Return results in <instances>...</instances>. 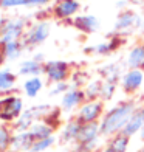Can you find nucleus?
I'll use <instances>...</instances> for the list:
<instances>
[{
	"instance_id": "9b49d317",
	"label": "nucleus",
	"mask_w": 144,
	"mask_h": 152,
	"mask_svg": "<svg viewBox=\"0 0 144 152\" xmlns=\"http://www.w3.org/2000/svg\"><path fill=\"white\" fill-rule=\"evenodd\" d=\"M74 25L84 33H92V31L98 30L99 22L95 16H81V17H78L76 20H74Z\"/></svg>"
},
{
	"instance_id": "72a5a7b5",
	"label": "nucleus",
	"mask_w": 144,
	"mask_h": 152,
	"mask_svg": "<svg viewBox=\"0 0 144 152\" xmlns=\"http://www.w3.org/2000/svg\"><path fill=\"white\" fill-rule=\"evenodd\" d=\"M140 112H141V116H143V120H144V109H143V110H140Z\"/></svg>"
},
{
	"instance_id": "4be33fe9",
	"label": "nucleus",
	"mask_w": 144,
	"mask_h": 152,
	"mask_svg": "<svg viewBox=\"0 0 144 152\" xmlns=\"http://www.w3.org/2000/svg\"><path fill=\"white\" fill-rule=\"evenodd\" d=\"M14 82H16V76L9 70L0 72V92H6L9 88H12L14 87Z\"/></svg>"
},
{
	"instance_id": "4468645a",
	"label": "nucleus",
	"mask_w": 144,
	"mask_h": 152,
	"mask_svg": "<svg viewBox=\"0 0 144 152\" xmlns=\"http://www.w3.org/2000/svg\"><path fill=\"white\" fill-rule=\"evenodd\" d=\"M79 10V3L76 0H62L56 6V14L59 17H70Z\"/></svg>"
},
{
	"instance_id": "9d476101",
	"label": "nucleus",
	"mask_w": 144,
	"mask_h": 152,
	"mask_svg": "<svg viewBox=\"0 0 144 152\" xmlns=\"http://www.w3.org/2000/svg\"><path fill=\"white\" fill-rule=\"evenodd\" d=\"M127 64H129V67H132V70L144 68V45L135 47L133 50L129 53Z\"/></svg>"
},
{
	"instance_id": "0eeeda50",
	"label": "nucleus",
	"mask_w": 144,
	"mask_h": 152,
	"mask_svg": "<svg viewBox=\"0 0 144 152\" xmlns=\"http://www.w3.org/2000/svg\"><path fill=\"white\" fill-rule=\"evenodd\" d=\"M23 31V22L22 20H14V22H8L2 30V44H8L12 40H17L20 34Z\"/></svg>"
},
{
	"instance_id": "aec40b11",
	"label": "nucleus",
	"mask_w": 144,
	"mask_h": 152,
	"mask_svg": "<svg viewBox=\"0 0 144 152\" xmlns=\"http://www.w3.org/2000/svg\"><path fill=\"white\" fill-rule=\"evenodd\" d=\"M20 53H22V50H20V45L17 40H12V42H8L5 44V48H3V58H6L8 61H14L20 56Z\"/></svg>"
},
{
	"instance_id": "f704fd0d",
	"label": "nucleus",
	"mask_w": 144,
	"mask_h": 152,
	"mask_svg": "<svg viewBox=\"0 0 144 152\" xmlns=\"http://www.w3.org/2000/svg\"><path fill=\"white\" fill-rule=\"evenodd\" d=\"M2 62H3V58H2V56H0V65H2Z\"/></svg>"
},
{
	"instance_id": "dca6fc26",
	"label": "nucleus",
	"mask_w": 144,
	"mask_h": 152,
	"mask_svg": "<svg viewBox=\"0 0 144 152\" xmlns=\"http://www.w3.org/2000/svg\"><path fill=\"white\" fill-rule=\"evenodd\" d=\"M28 132L37 141V140H44V138H50L53 134V127L50 124H45V123H37V124H33Z\"/></svg>"
},
{
	"instance_id": "f03ea898",
	"label": "nucleus",
	"mask_w": 144,
	"mask_h": 152,
	"mask_svg": "<svg viewBox=\"0 0 144 152\" xmlns=\"http://www.w3.org/2000/svg\"><path fill=\"white\" fill-rule=\"evenodd\" d=\"M23 102L17 96H9L6 99H0V120L11 121L22 115Z\"/></svg>"
},
{
	"instance_id": "2eb2a0df",
	"label": "nucleus",
	"mask_w": 144,
	"mask_h": 152,
	"mask_svg": "<svg viewBox=\"0 0 144 152\" xmlns=\"http://www.w3.org/2000/svg\"><path fill=\"white\" fill-rule=\"evenodd\" d=\"M140 22V17L133 14V12H122V14L118 17V20H116V23H115V28L121 31V30H127L130 28V26H133V25H138Z\"/></svg>"
},
{
	"instance_id": "b1692460",
	"label": "nucleus",
	"mask_w": 144,
	"mask_h": 152,
	"mask_svg": "<svg viewBox=\"0 0 144 152\" xmlns=\"http://www.w3.org/2000/svg\"><path fill=\"white\" fill-rule=\"evenodd\" d=\"M53 143H54V138H53V137L44 138V140H37V141H34L33 148H31V152H42V151H45V149L50 148Z\"/></svg>"
},
{
	"instance_id": "f3484780",
	"label": "nucleus",
	"mask_w": 144,
	"mask_h": 152,
	"mask_svg": "<svg viewBox=\"0 0 144 152\" xmlns=\"http://www.w3.org/2000/svg\"><path fill=\"white\" fill-rule=\"evenodd\" d=\"M42 86H44V82L40 78H37V76H33V78H30L28 81L25 82V86H23V90L25 93L30 96V98H36L37 93L42 90Z\"/></svg>"
},
{
	"instance_id": "6ab92c4d",
	"label": "nucleus",
	"mask_w": 144,
	"mask_h": 152,
	"mask_svg": "<svg viewBox=\"0 0 144 152\" xmlns=\"http://www.w3.org/2000/svg\"><path fill=\"white\" fill-rule=\"evenodd\" d=\"M79 130H81V123L78 121H71L68 123L64 132H62V141H73V140H78V135H79Z\"/></svg>"
},
{
	"instance_id": "5701e85b",
	"label": "nucleus",
	"mask_w": 144,
	"mask_h": 152,
	"mask_svg": "<svg viewBox=\"0 0 144 152\" xmlns=\"http://www.w3.org/2000/svg\"><path fill=\"white\" fill-rule=\"evenodd\" d=\"M127 146H129V137H126L124 134H121L116 138H113V141L110 144V148H113L116 152H126Z\"/></svg>"
},
{
	"instance_id": "c756f323",
	"label": "nucleus",
	"mask_w": 144,
	"mask_h": 152,
	"mask_svg": "<svg viewBox=\"0 0 144 152\" xmlns=\"http://www.w3.org/2000/svg\"><path fill=\"white\" fill-rule=\"evenodd\" d=\"M44 59V54H36V58H34V61H37V62H40Z\"/></svg>"
},
{
	"instance_id": "6e6552de",
	"label": "nucleus",
	"mask_w": 144,
	"mask_h": 152,
	"mask_svg": "<svg viewBox=\"0 0 144 152\" xmlns=\"http://www.w3.org/2000/svg\"><path fill=\"white\" fill-rule=\"evenodd\" d=\"M143 79H144V75L141 70H130L122 76L121 84H122L126 92H135L136 88L141 87Z\"/></svg>"
},
{
	"instance_id": "ddd939ff",
	"label": "nucleus",
	"mask_w": 144,
	"mask_h": 152,
	"mask_svg": "<svg viewBox=\"0 0 144 152\" xmlns=\"http://www.w3.org/2000/svg\"><path fill=\"white\" fill-rule=\"evenodd\" d=\"M143 126H144V120H143V116H141V112H136V113H133L132 118H130V121L126 124V127L122 129V134L130 138L133 134L140 132Z\"/></svg>"
},
{
	"instance_id": "20e7f679",
	"label": "nucleus",
	"mask_w": 144,
	"mask_h": 152,
	"mask_svg": "<svg viewBox=\"0 0 144 152\" xmlns=\"http://www.w3.org/2000/svg\"><path fill=\"white\" fill-rule=\"evenodd\" d=\"M102 112V104L98 101H90L85 102L84 106L79 109L78 112V123L87 124V123H95L98 120V116Z\"/></svg>"
},
{
	"instance_id": "2f4dec72",
	"label": "nucleus",
	"mask_w": 144,
	"mask_h": 152,
	"mask_svg": "<svg viewBox=\"0 0 144 152\" xmlns=\"http://www.w3.org/2000/svg\"><path fill=\"white\" fill-rule=\"evenodd\" d=\"M102 152H116V151H115L113 148H107L105 151H102Z\"/></svg>"
},
{
	"instance_id": "c85d7f7f",
	"label": "nucleus",
	"mask_w": 144,
	"mask_h": 152,
	"mask_svg": "<svg viewBox=\"0 0 144 152\" xmlns=\"http://www.w3.org/2000/svg\"><path fill=\"white\" fill-rule=\"evenodd\" d=\"M67 88H68L67 84H64V82H59V84H56V87L51 90V95H57V93H60V92H67Z\"/></svg>"
},
{
	"instance_id": "a211bd4d",
	"label": "nucleus",
	"mask_w": 144,
	"mask_h": 152,
	"mask_svg": "<svg viewBox=\"0 0 144 152\" xmlns=\"http://www.w3.org/2000/svg\"><path fill=\"white\" fill-rule=\"evenodd\" d=\"M42 65L39 64L37 61L34 59H30V61H25L20 64V68H19V73L20 75H33V76H37L42 73Z\"/></svg>"
},
{
	"instance_id": "423d86ee",
	"label": "nucleus",
	"mask_w": 144,
	"mask_h": 152,
	"mask_svg": "<svg viewBox=\"0 0 144 152\" xmlns=\"http://www.w3.org/2000/svg\"><path fill=\"white\" fill-rule=\"evenodd\" d=\"M48 34H50V25L47 22H39L37 25H34L31 28V31L28 33V36L25 39V44H31V45L42 44L48 37Z\"/></svg>"
},
{
	"instance_id": "1a4fd4ad",
	"label": "nucleus",
	"mask_w": 144,
	"mask_h": 152,
	"mask_svg": "<svg viewBox=\"0 0 144 152\" xmlns=\"http://www.w3.org/2000/svg\"><path fill=\"white\" fill-rule=\"evenodd\" d=\"M34 138L30 132H23V134H17L11 138V151L17 152V151H31L33 144H34Z\"/></svg>"
},
{
	"instance_id": "a878e982",
	"label": "nucleus",
	"mask_w": 144,
	"mask_h": 152,
	"mask_svg": "<svg viewBox=\"0 0 144 152\" xmlns=\"http://www.w3.org/2000/svg\"><path fill=\"white\" fill-rule=\"evenodd\" d=\"M11 138H12V137H9L8 130H6L5 127H0V151H5V149L9 148Z\"/></svg>"
},
{
	"instance_id": "7ed1b4c3",
	"label": "nucleus",
	"mask_w": 144,
	"mask_h": 152,
	"mask_svg": "<svg viewBox=\"0 0 144 152\" xmlns=\"http://www.w3.org/2000/svg\"><path fill=\"white\" fill-rule=\"evenodd\" d=\"M99 134H101V129H99V124L96 121L81 124V130L78 135V141L81 143V148L90 151L93 148V144L96 143V138H98Z\"/></svg>"
},
{
	"instance_id": "f257e3e1",
	"label": "nucleus",
	"mask_w": 144,
	"mask_h": 152,
	"mask_svg": "<svg viewBox=\"0 0 144 152\" xmlns=\"http://www.w3.org/2000/svg\"><path fill=\"white\" fill-rule=\"evenodd\" d=\"M133 109H135L133 102H124V104H119L118 107L112 109L99 124L101 134L102 135H113L115 132H119V130L122 132L126 124L133 116Z\"/></svg>"
},
{
	"instance_id": "39448f33",
	"label": "nucleus",
	"mask_w": 144,
	"mask_h": 152,
	"mask_svg": "<svg viewBox=\"0 0 144 152\" xmlns=\"http://www.w3.org/2000/svg\"><path fill=\"white\" fill-rule=\"evenodd\" d=\"M44 73L51 81L62 82L68 76V65L62 61H50V62H47V65L44 67Z\"/></svg>"
},
{
	"instance_id": "f8f14e48",
	"label": "nucleus",
	"mask_w": 144,
	"mask_h": 152,
	"mask_svg": "<svg viewBox=\"0 0 144 152\" xmlns=\"http://www.w3.org/2000/svg\"><path fill=\"white\" fill-rule=\"evenodd\" d=\"M84 92L81 90H70V92H65L64 96H62V107L65 110H70L73 107H76L79 102L82 101V98H84Z\"/></svg>"
},
{
	"instance_id": "412c9836",
	"label": "nucleus",
	"mask_w": 144,
	"mask_h": 152,
	"mask_svg": "<svg viewBox=\"0 0 144 152\" xmlns=\"http://www.w3.org/2000/svg\"><path fill=\"white\" fill-rule=\"evenodd\" d=\"M36 120V115L33 113V110H26V112H23L22 115L19 116V120H17V124H16V127L20 129V130H26V129H31V124L33 121Z\"/></svg>"
},
{
	"instance_id": "cd10ccee",
	"label": "nucleus",
	"mask_w": 144,
	"mask_h": 152,
	"mask_svg": "<svg viewBox=\"0 0 144 152\" xmlns=\"http://www.w3.org/2000/svg\"><path fill=\"white\" fill-rule=\"evenodd\" d=\"M113 48H115V47H113L112 44H99L98 47L95 48V51L99 53V54H105V53H108L110 50H113Z\"/></svg>"
},
{
	"instance_id": "c9c22d12",
	"label": "nucleus",
	"mask_w": 144,
	"mask_h": 152,
	"mask_svg": "<svg viewBox=\"0 0 144 152\" xmlns=\"http://www.w3.org/2000/svg\"><path fill=\"white\" fill-rule=\"evenodd\" d=\"M140 152H144V149H143V151H140Z\"/></svg>"
},
{
	"instance_id": "393cba45",
	"label": "nucleus",
	"mask_w": 144,
	"mask_h": 152,
	"mask_svg": "<svg viewBox=\"0 0 144 152\" xmlns=\"http://www.w3.org/2000/svg\"><path fill=\"white\" fill-rule=\"evenodd\" d=\"M113 92H115V82L113 81H105L102 82L101 86V96L104 99H110L113 96Z\"/></svg>"
},
{
	"instance_id": "bb28decb",
	"label": "nucleus",
	"mask_w": 144,
	"mask_h": 152,
	"mask_svg": "<svg viewBox=\"0 0 144 152\" xmlns=\"http://www.w3.org/2000/svg\"><path fill=\"white\" fill-rule=\"evenodd\" d=\"M101 82H93V84H90L88 86V88H87V92H85V95H87V98H96V96H101Z\"/></svg>"
},
{
	"instance_id": "7c9ffc66",
	"label": "nucleus",
	"mask_w": 144,
	"mask_h": 152,
	"mask_svg": "<svg viewBox=\"0 0 144 152\" xmlns=\"http://www.w3.org/2000/svg\"><path fill=\"white\" fill-rule=\"evenodd\" d=\"M140 138L144 141V126H143V127H141V130H140Z\"/></svg>"
},
{
	"instance_id": "473e14b6",
	"label": "nucleus",
	"mask_w": 144,
	"mask_h": 152,
	"mask_svg": "<svg viewBox=\"0 0 144 152\" xmlns=\"http://www.w3.org/2000/svg\"><path fill=\"white\" fill-rule=\"evenodd\" d=\"M76 152H90V151H87V149H84V148H79Z\"/></svg>"
}]
</instances>
